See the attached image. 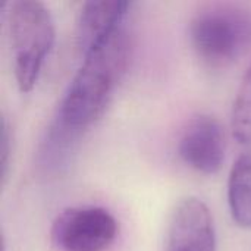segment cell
Masks as SVG:
<instances>
[{
    "instance_id": "1",
    "label": "cell",
    "mask_w": 251,
    "mask_h": 251,
    "mask_svg": "<svg viewBox=\"0 0 251 251\" xmlns=\"http://www.w3.org/2000/svg\"><path fill=\"white\" fill-rule=\"evenodd\" d=\"M134 47L128 19L82 54V60L63 93L44 137L75 151L85 132L103 116L124 79Z\"/></svg>"
},
{
    "instance_id": "2",
    "label": "cell",
    "mask_w": 251,
    "mask_h": 251,
    "mask_svg": "<svg viewBox=\"0 0 251 251\" xmlns=\"http://www.w3.org/2000/svg\"><path fill=\"white\" fill-rule=\"evenodd\" d=\"M197 57L210 68H226L251 47V7L234 1L201 4L188 25Z\"/></svg>"
},
{
    "instance_id": "3",
    "label": "cell",
    "mask_w": 251,
    "mask_h": 251,
    "mask_svg": "<svg viewBox=\"0 0 251 251\" xmlns=\"http://www.w3.org/2000/svg\"><path fill=\"white\" fill-rule=\"evenodd\" d=\"M7 31L12 47L16 85L28 93L37 84L54 37V21L49 7L38 0H15L9 3Z\"/></svg>"
},
{
    "instance_id": "4",
    "label": "cell",
    "mask_w": 251,
    "mask_h": 251,
    "mask_svg": "<svg viewBox=\"0 0 251 251\" xmlns=\"http://www.w3.org/2000/svg\"><path fill=\"white\" fill-rule=\"evenodd\" d=\"M116 235L115 216L100 206L63 209L50 226V241L57 251H106Z\"/></svg>"
},
{
    "instance_id": "5",
    "label": "cell",
    "mask_w": 251,
    "mask_h": 251,
    "mask_svg": "<svg viewBox=\"0 0 251 251\" xmlns=\"http://www.w3.org/2000/svg\"><path fill=\"white\" fill-rule=\"evenodd\" d=\"M225 151V131L216 116L200 113L185 124L178 141V154L185 165L204 175H213L221 171Z\"/></svg>"
},
{
    "instance_id": "6",
    "label": "cell",
    "mask_w": 251,
    "mask_h": 251,
    "mask_svg": "<svg viewBox=\"0 0 251 251\" xmlns=\"http://www.w3.org/2000/svg\"><path fill=\"white\" fill-rule=\"evenodd\" d=\"M165 251H216L213 216L203 200L185 197L175 206Z\"/></svg>"
},
{
    "instance_id": "7",
    "label": "cell",
    "mask_w": 251,
    "mask_h": 251,
    "mask_svg": "<svg viewBox=\"0 0 251 251\" xmlns=\"http://www.w3.org/2000/svg\"><path fill=\"white\" fill-rule=\"evenodd\" d=\"M129 9L131 3L124 0L85 1L76 19V46L81 54L126 21Z\"/></svg>"
},
{
    "instance_id": "8",
    "label": "cell",
    "mask_w": 251,
    "mask_h": 251,
    "mask_svg": "<svg viewBox=\"0 0 251 251\" xmlns=\"http://www.w3.org/2000/svg\"><path fill=\"white\" fill-rule=\"evenodd\" d=\"M228 204L234 222L251 228V147L234 162L228 178Z\"/></svg>"
},
{
    "instance_id": "9",
    "label": "cell",
    "mask_w": 251,
    "mask_h": 251,
    "mask_svg": "<svg viewBox=\"0 0 251 251\" xmlns=\"http://www.w3.org/2000/svg\"><path fill=\"white\" fill-rule=\"evenodd\" d=\"M232 137L244 146H251V62L243 75L231 112Z\"/></svg>"
},
{
    "instance_id": "10",
    "label": "cell",
    "mask_w": 251,
    "mask_h": 251,
    "mask_svg": "<svg viewBox=\"0 0 251 251\" xmlns=\"http://www.w3.org/2000/svg\"><path fill=\"white\" fill-rule=\"evenodd\" d=\"M0 163H1V184L4 185L9 176L12 151H13V131L7 118H1V135H0Z\"/></svg>"
}]
</instances>
